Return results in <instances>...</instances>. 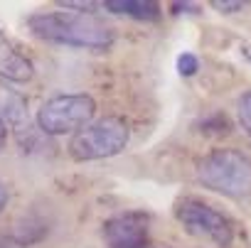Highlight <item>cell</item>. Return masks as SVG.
I'll use <instances>...</instances> for the list:
<instances>
[{
  "mask_svg": "<svg viewBox=\"0 0 251 248\" xmlns=\"http://www.w3.org/2000/svg\"><path fill=\"white\" fill-rule=\"evenodd\" d=\"M27 27L37 40L64 45V47H79L91 52H106L113 47V30L99 23L94 15L86 13H72V10H50V13H35L27 18Z\"/></svg>",
  "mask_w": 251,
  "mask_h": 248,
  "instance_id": "obj_1",
  "label": "cell"
},
{
  "mask_svg": "<svg viewBox=\"0 0 251 248\" xmlns=\"http://www.w3.org/2000/svg\"><path fill=\"white\" fill-rule=\"evenodd\" d=\"M197 180L217 194L244 199L251 194V158L234 148L212 150L197 162Z\"/></svg>",
  "mask_w": 251,
  "mask_h": 248,
  "instance_id": "obj_2",
  "label": "cell"
},
{
  "mask_svg": "<svg viewBox=\"0 0 251 248\" xmlns=\"http://www.w3.org/2000/svg\"><path fill=\"white\" fill-rule=\"evenodd\" d=\"M131 140V128L123 118L108 115L101 120L89 123L86 128L74 133L69 143V153L76 162H91V160H106L116 158L126 150Z\"/></svg>",
  "mask_w": 251,
  "mask_h": 248,
  "instance_id": "obj_3",
  "label": "cell"
},
{
  "mask_svg": "<svg viewBox=\"0 0 251 248\" xmlns=\"http://www.w3.org/2000/svg\"><path fill=\"white\" fill-rule=\"evenodd\" d=\"M96 113V101L89 93H57L37 111V128L45 135L79 133Z\"/></svg>",
  "mask_w": 251,
  "mask_h": 248,
  "instance_id": "obj_4",
  "label": "cell"
},
{
  "mask_svg": "<svg viewBox=\"0 0 251 248\" xmlns=\"http://www.w3.org/2000/svg\"><path fill=\"white\" fill-rule=\"evenodd\" d=\"M175 216L180 226L200 241H207L217 248H229L234 243L231 221L222 211H217L214 206L200 199H182L175 209Z\"/></svg>",
  "mask_w": 251,
  "mask_h": 248,
  "instance_id": "obj_5",
  "label": "cell"
},
{
  "mask_svg": "<svg viewBox=\"0 0 251 248\" xmlns=\"http://www.w3.org/2000/svg\"><path fill=\"white\" fill-rule=\"evenodd\" d=\"M103 238L108 248H146L148 216L143 211H123L103 224Z\"/></svg>",
  "mask_w": 251,
  "mask_h": 248,
  "instance_id": "obj_6",
  "label": "cell"
},
{
  "mask_svg": "<svg viewBox=\"0 0 251 248\" xmlns=\"http://www.w3.org/2000/svg\"><path fill=\"white\" fill-rule=\"evenodd\" d=\"M0 118L5 126H13L18 133L30 128V118H27V98L13 89L8 81L0 79Z\"/></svg>",
  "mask_w": 251,
  "mask_h": 248,
  "instance_id": "obj_7",
  "label": "cell"
},
{
  "mask_svg": "<svg viewBox=\"0 0 251 248\" xmlns=\"http://www.w3.org/2000/svg\"><path fill=\"white\" fill-rule=\"evenodd\" d=\"M32 71H35L32 62L25 54H20L3 35H0V79L23 84V81L32 79Z\"/></svg>",
  "mask_w": 251,
  "mask_h": 248,
  "instance_id": "obj_8",
  "label": "cell"
},
{
  "mask_svg": "<svg viewBox=\"0 0 251 248\" xmlns=\"http://www.w3.org/2000/svg\"><path fill=\"white\" fill-rule=\"evenodd\" d=\"M101 8L113 13V15L133 18V20H141V23L160 20V5L151 3V0H106V3H101Z\"/></svg>",
  "mask_w": 251,
  "mask_h": 248,
  "instance_id": "obj_9",
  "label": "cell"
},
{
  "mask_svg": "<svg viewBox=\"0 0 251 248\" xmlns=\"http://www.w3.org/2000/svg\"><path fill=\"white\" fill-rule=\"evenodd\" d=\"M50 233L47 224L40 221L37 216H25L23 221L15 224V231H13V238L20 243V246H32L37 241H42L45 236Z\"/></svg>",
  "mask_w": 251,
  "mask_h": 248,
  "instance_id": "obj_10",
  "label": "cell"
},
{
  "mask_svg": "<svg viewBox=\"0 0 251 248\" xmlns=\"http://www.w3.org/2000/svg\"><path fill=\"white\" fill-rule=\"evenodd\" d=\"M236 115H239V126L244 128V133L251 138V91H246L239 103H236Z\"/></svg>",
  "mask_w": 251,
  "mask_h": 248,
  "instance_id": "obj_11",
  "label": "cell"
},
{
  "mask_svg": "<svg viewBox=\"0 0 251 248\" xmlns=\"http://www.w3.org/2000/svg\"><path fill=\"white\" fill-rule=\"evenodd\" d=\"M177 71H180V76H195L200 71V59L192 52H182L177 57Z\"/></svg>",
  "mask_w": 251,
  "mask_h": 248,
  "instance_id": "obj_12",
  "label": "cell"
},
{
  "mask_svg": "<svg viewBox=\"0 0 251 248\" xmlns=\"http://www.w3.org/2000/svg\"><path fill=\"white\" fill-rule=\"evenodd\" d=\"M212 8L224 15H231V13H241L246 3H241V0H212Z\"/></svg>",
  "mask_w": 251,
  "mask_h": 248,
  "instance_id": "obj_13",
  "label": "cell"
},
{
  "mask_svg": "<svg viewBox=\"0 0 251 248\" xmlns=\"http://www.w3.org/2000/svg\"><path fill=\"white\" fill-rule=\"evenodd\" d=\"M5 143H8V126L3 123V118H0V150L5 148Z\"/></svg>",
  "mask_w": 251,
  "mask_h": 248,
  "instance_id": "obj_14",
  "label": "cell"
},
{
  "mask_svg": "<svg viewBox=\"0 0 251 248\" xmlns=\"http://www.w3.org/2000/svg\"><path fill=\"white\" fill-rule=\"evenodd\" d=\"M5 204H8V189H5L3 184H0V211L5 209Z\"/></svg>",
  "mask_w": 251,
  "mask_h": 248,
  "instance_id": "obj_15",
  "label": "cell"
},
{
  "mask_svg": "<svg viewBox=\"0 0 251 248\" xmlns=\"http://www.w3.org/2000/svg\"><path fill=\"white\" fill-rule=\"evenodd\" d=\"M244 54H246V59H251V49H249V47L244 49Z\"/></svg>",
  "mask_w": 251,
  "mask_h": 248,
  "instance_id": "obj_16",
  "label": "cell"
}]
</instances>
